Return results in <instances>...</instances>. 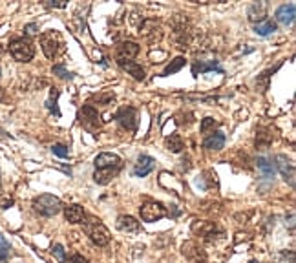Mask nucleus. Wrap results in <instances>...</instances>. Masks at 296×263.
I'll return each instance as SVG.
<instances>
[{"instance_id": "f257e3e1", "label": "nucleus", "mask_w": 296, "mask_h": 263, "mask_svg": "<svg viewBox=\"0 0 296 263\" xmlns=\"http://www.w3.org/2000/svg\"><path fill=\"white\" fill-rule=\"evenodd\" d=\"M33 208L40 216H46V218H51L55 214L60 212L62 208V203L57 196H51V194H42V196L35 197L33 199Z\"/></svg>"}, {"instance_id": "f03ea898", "label": "nucleus", "mask_w": 296, "mask_h": 263, "mask_svg": "<svg viewBox=\"0 0 296 263\" xmlns=\"http://www.w3.org/2000/svg\"><path fill=\"white\" fill-rule=\"evenodd\" d=\"M84 228H86L88 238L95 243L97 247H105V245L110 243V238H112L110 232H108V228H106L99 219H90V221H86Z\"/></svg>"}, {"instance_id": "7ed1b4c3", "label": "nucleus", "mask_w": 296, "mask_h": 263, "mask_svg": "<svg viewBox=\"0 0 296 263\" xmlns=\"http://www.w3.org/2000/svg\"><path fill=\"white\" fill-rule=\"evenodd\" d=\"M10 53L19 62H30L35 55V48L28 39H15L10 44Z\"/></svg>"}, {"instance_id": "20e7f679", "label": "nucleus", "mask_w": 296, "mask_h": 263, "mask_svg": "<svg viewBox=\"0 0 296 263\" xmlns=\"http://www.w3.org/2000/svg\"><path fill=\"white\" fill-rule=\"evenodd\" d=\"M79 119H80V122H82V126H84L86 130H90V132H95L103 126V121H101L99 111L91 106V104H86V106L80 108Z\"/></svg>"}, {"instance_id": "39448f33", "label": "nucleus", "mask_w": 296, "mask_h": 263, "mask_svg": "<svg viewBox=\"0 0 296 263\" xmlns=\"http://www.w3.org/2000/svg\"><path fill=\"white\" fill-rule=\"evenodd\" d=\"M166 208L157 201H146L143 207H141V219L146 223H154L159 221L166 216Z\"/></svg>"}, {"instance_id": "423d86ee", "label": "nucleus", "mask_w": 296, "mask_h": 263, "mask_svg": "<svg viewBox=\"0 0 296 263\" xmlns=\"http://www.w3.org/2000/svg\"><path fill=\"white\" fill-rule=\"evenodd\" d=\"M192 232L198 234V236H203L205 239H209V241H214V238H221L223 236V232H221L220 228H218V225L214 221H194L192 223Z\"/></svg>"}, {"instance_id": "0eeeda50", "label": "nucleus", "mask_w": 296, "mask_h": 263, "mask_svg": "<svg viewBox=\"0 0 296 263\" xmlns=\"http://www.w3.org/2000/svg\"><path fill=\"white\" fill-rule=\"evenodd\" d=\"M40 46H42V51L48 59H53L59 51L60 46V37L57 31H48V33H42L40 35Z\"/></svg>"}, {"instance_id": "6e6552de", "label": "nucleus", "mask_w": 296, "mask_h": 263, "mask_svg": "<svg viewBox=\"0 0 296 263\" xmlns=\"http://www.w3.org/2000/svg\"><path fill=\"white\" fill-rule=\"evenodd\" d=\"M116 119L125 130L136 132V128H137V110L136 108H132V106L121 108V110L117 111Z\"/></svg>"}, {"instance_id": "1a4fd4ad", "label": "nucleus", "mask_w": 296, "mask_h": 263, "mask_svg": "<svg viewBox=\"0 0 296 263\" xmlns=\"http://www.w3.org/2000/svg\"><path fill=\"white\" fill-rule=\"evenodd\" d=\"M181 252L185 258H188L192 263H205L207 261V254L205 250L198 245L196 241H185L181 247Z\"/></svg>"}, {"instance_id": "9d476101", "label": "nucleus", "mask_w": 296, "mask_h": 263, "mask_svg": "<svg viewBox=\"0 0 296 263\" xmlns=\"http://www.w3.org/2000/svg\"><path fill=\"white\" fill-rule=\"evenodd\" d=\"M139 53V46L136 44V42H130V41H126V42H121L119 46H117V51H116V59L117 62H130L134 57Z\"/></svg>"}, {"instance_id": "9b49d317", "label": "nucleus", "mask_w": 296, "mask_h": 263, "mask_svg": "<svg viewBox=\"0 0 296 263\" xmlns=\"http://www.w3.org/2000/svg\"><path fill=\"white\" fill-rule=\"evenodd\" d=\"M274 167H278V170L281 172L283 179H285L291 187H294V165H292L291 159L280 154V156H276V165H274Z\"/></svg>"}, {"instance_id": "f8f14e48", "label": "nucleus", "mask_w": 296, "mask_h": 263, "mask_svg": "<svg viewBox=\"0 0 296 263\" xmlns=\"http://www.w3.org/2000/svg\"><path fill=\"white\" fill-rule=\"evenodd\" d=\"M274 17H276V21L280 22V24L283 26H291L292 22H294V17H296V6L292 4H283L280 6L276 10V13H274Z\"/></svg>"}, {"instance_id": "ddd939ff", "label": "nucleus", "mask_w": 296, "mask_h": 263, "mask_svg": "<svg viewBox=\"0 0 296 263\" xmlns=\"http://www.w3.org/2000/svg\"><path fill=\"white\" fill-rule=\"evenodd\" d=\"M156 168V161L150 156H139L137 165L134 167V176L136 177H146L148 174Z\"/></svg>"}, {"instance_id": "4468645a", "label": "nucleus", "mask_w": 296, "mask_h": 263, "mask_svg": "<svg viewBox=\"0 0 296 263\" xmlns=\"http://www.w3.org/2000/svg\"><path fill=\"white\" fill-rule=\"evenodd\" d=\"M64 218L66 221L73 223V225H77V223H86V212L84 208L80 207V205H68V207L64 208Z\"/></svg>"}, {"instance_id": "2eb2a0df", "label": "nucleus", "mask_w": 296, "mask_h": 263, "mask_svg": "<svg viewBox=\"0 0 296 263\" xmlns=\"http://www.w3.org/2000/svg\"><path fill=\"white\" fill-rule=\"evenodd\" d=\"M203 147H205L207 150H212V152H220V150L225 148V136H223L221 132H214V134H211V136L203 141Z\"/></svg>"}, {"instance_id": "dca6fc26", "label": "nucleus", "mask_w": 296, "mask_h": 263, "mask_svg": "<svg viewBox=\"0 0 296 263\" xmlns=\"http://www.w3.org/2000/svg\"><path fill=\"white\" fill-rule=\"evenodd\" d=\"M95 167L97 168H114V167H121V157L116 154L110 152H103L95 157Z\"/></svg>"}, {"instance_id": "f3484780", "label": "nucleus", "mask_w": 296, "mask_h": 263, "mask_svg": "<svg viewBox=\"0 0 296 263\" xmlns=\"http://www.w3.org/2000/svg\"><path fill=\"white\" fill-rule=\"evenodd\" d=\"M121 167H114V168H97L95 174H93V179L99 185H108V183L114 179V177L119 174Z\"/></svg>"}, {"instance_id": "a211bd4d", "label": "nucleus", "mask_w": 296, "mask_h": 263, "mask_svg": "<svg viewBox=\"0 0 296 263\" xmlns=\"http://www.w3.org/2000/svg\"><path fill=\"white\" fill-rule=\"evenodd\" d=\"M256 167H258V170L263 174L265 179H272V177L276 176V167H274L272 159H269V157H258Z\"/></svg>"}, {"instance_id": "6ab92c4d", "label": "nucleus", "mask_w": 296, "mask_h": 263, "mask_svg": "<svg viewBox=\"0 0 296 263\" xmlns=\"http://www.w3.org/2000/svg\"><path fill=\"white\" fill-rule=\"evenodd\" d=\"M117 228L121 232H137L139 230V221L132 216H119L117 218Z\"/></svg>"}, {"instance_id": "aec40b11", "label": "nucleus", "mask_w": 296, "mask_h": 263, "mask_svg": "<svg viewBox=\"0 0 296 263\" xmlns=\"http://www.w3.org/2000/svg\"><path fill=\"white\" fill-rule=\"evenodd\" d=\"M265 15H267V4L265 2H256V4H252L249 8V21L251 22H261L265 21Z\"/></svg>"}, {"instance_id": "412c9836", "label": "nucleus", "mask_w": 296, "mask_h": 263, "mask_svg": "<svg viewBox=\"0 0 296 263\" xmlns=\"http://www.w3.org/2000/svg\"><path fill=\"white\" fill-rule=\"evenodd\" d=\"M207 71H218V73H223V68L218 66V61H212V62H196V64L192 66V73L198 75V73H207Z\"/></svg>"}, {"instance_id": "4be33fe9", "label": "nucleus", "mask_w": 296, "mask_h": 263, "mask_svg": "<svg viewBox=\"0 0 296 263\" xmlns=\"http://www.w3.org/2000/svg\"><path fill=\"white\" fill-rule=\"evenodd\" d=\"M119 66L125 71H128V73H130V75L134 77L136 81H143V79H145V70H143V68H141L137 62H134V61H130V62H121Z\"/></svg>"}, {"instance_id": "5701e85b", "label": "nucleus", "mask_w": 296, "mask_h": 263, "mask_svg": "<svg viewBox=\"0 0 296 263\" xmlns=\"http://www.w3.org/2000/svg\"><path fill=\"white\" fill-rule=\"evenodd\" d=\"M254 31H256L258 35L267 37V35H271V33L276 31V24H274L272 21H269V19H265V21L258 22V24L254 26Z\"/></svg>"}, {"instance_id": "b1692460", "label": "nucleus", "mask_w": 296, "mask_h": 263, "mask_svg": "<svg viewBox=\"0 0 296 263\" xmlns=\"http://www.w3.org/2000/svg\"><path fill=\"white\" fill-rule=\"evenodd\" d=\"M278 68H280V64H278L276 68H272V70H267V71H263L261 75H258V79H256V88L261 91V93H265V91L269 90V79H271V75L278 70Z\"/></svg>"}, {"instance_id": "393cba45", "label": "nucleus", "mask_w": 296, "mask_h": 263, "mask_svg": "<svg viewBox=\"0 0 296 263\" xmlns=\"http://www.w3.org/2000/svg\"><path fill=\"white\" fill-rule=\"evenodd\" d=\"M166 148H168L172 154H179L181 150H183V139H181L177 134H172L170 137H166Z\"/></svg>"}, {"instance_id": "a878e982", "label": "nucleus", "mask_w": 296, "mask_h": 263, "mask_svg": "<svg viewBox=\"0 0 296 263\" xmlns=\"http://www.w3.org/2000/svg\"><path fill=\"white\" fill-rule=\"evenodd\" d=\"M274 136L271 130H260L256 136V148H267L272 143Z\"/></svg>"}, {"instance_id": "bb28decb", "label": "nucleus", "mask_w": 296, "mask_h": 263, "mask_svg": "<svg viewBox=\"0 0 296 263\" xmlns=\"http://www.w3.org/2000/svg\"><path fill=\"white\" fill-rule=\"evenodd\" d=\"M185 57H176L174 61L170 62V64L166 66L165 68V71H163V77H168V75H174V73H177V71L185 66Z\"/></svg>"}, {"instance_id": "cd10ccee", "label": "nucleus", "mask_w": 296, "mask_h": 263, "mask_svg": "<svg viewBox=\"0 0 296 263\" xmlns=\"http://www.w3.org/2000/svg\"><path fill=\"white\" fill-rule=\"evenodd\" d=\"M57 97H59V90H51V95H50V99H48V102H46V106H48V110L53 113V115H57L59 117L60 115V110H59V106H57Z\"/></svg>"}, {"instance_id": "c85d7f7f", "label": "nucleus", "mask_w": 296, "mask_h": 263, "mask_svg": "<svg viewBox=\"0 0 296 263\" xmlns=\"http://www.w3.org/2000/svg\"><path fill=\"white\" fill-rule=\"evenodd\" d=\"M214 128H218V121H214L212 117H205L201 121V134H209V132L214 134Z\"/></svg>"}, {"instance_id": "c756f323", "label": "nucleus", "mask_w": 296, "mask_h": 263, "mask_svg": "<svg viewBox=\"0 0 296 263\" xmlns=\"http://www.w3.org/2000/svg\"><path fill=\"white\" fill-rule=\"evenodd\" d=\"M53 254H55V258L59 259V263H66L68 259H66V250H64V247L62 245H53Z\"/></svg>"}, {"instance_id": "7c9ffc66", "label": "nucleus", "mask_w": 296, "mask_h": 263, "mask_svg": "<svg viewBox=\"0 0 296 263\" xmlns=\"http://www.w3.org/2000/svg\"><path fill=\"white\" fill-rule=\"evenodd\" d=\"M51 152L55 154L57 157H68L70 156V150H68L66 147H62V145H53V147H51Z\"/></svg>"}, {"instance_id": "2f4dec72", "label": "nucleus", "mask_w": 296, "mask_h": 263, "mask_svg": "<svg viewBox=\"0 0 296 263\" xmlns=\"http://www.w3.org/2000/svg\"><path fill=\"white\" fill-rule=\"evenodd\" d=\"M53 73H55V75H59L60 79H71V75L64 70V66H62V64L53 66Z\"/></svg>"}, {"instance_id": "473e14b6", "label": "nucleus", "mask_w": 296, "mask_h": 263, "mask_svg": "<svg viewBox=\"0 0 296 263\" xmlns=\"http://www.w3.org/2000/svg\"><path fill=\"white\" fill-rule=\"evenodd\" d=\"M66 263H88V259L82 258L80 254H73V256H71V258L68 259V261H66Z\"/></svg>"}, {"instance_id": "72a5a7b5", "label": "nucleus", "mask_w": 296, "mask_h": 263, "mask_svg": "<svg viewBox=\"0 0 296 263\" xmlns=\"http://www.w3.org/2000/svg\"><path fill=\"white\" fill-rule=\"evenodd\" d=\"M46 4L48 6H51V8H66V2L64 0H55V2H46Z\"/></svg>"}, {"instance_id": "f704fd0d", "label": "nucleus", "mask_w": 296, "mask_h": 263, "mask_svg": "<svg viewBox=\"0 0 296 263\" xmlns=\"http://www.w3.org/2000/svg\"><path fill=\"white\" fill-rule=\"evenodd\" d=\"M26 33H28V35H35V33H37V26L35 24L26 26Z\"/></svg>"}, {"instance_id": "c9c22d12", "label": "nucleus", "mask_w": 296, "mask_h": 263, "mask_svg": "<svg viewBox=\"0 0 296 263\" xmlns=\"http://www.w3.org/2000/svg\"><path fill=\"white\" fill-rule=\"evenodd\" d=\"M8 254H10V248H2L0 247V261H4L8 258Z\"/></svg>"}, {"instance_id": "e433bc0d", "label": "nucleus", "mask_w": 296, "mask_h": 263, "mask_svg": "<svg viewBox=\"0 0 296 263\" xmlns=\"http://www.w3.org/2000/svg\"><path fill=\"white\" fill-rule=\"evenodd\" d=\"M0 247H2V248H10V243L6 241V239L2 238V236H0Z\"/></svg>"}, {"instance_id": "4c0bfd02", "label": "nucleus", "mask_w": 296, "mask_h": 263, "mask_svg": "<svg viewBox=\"0 0 296 263\" xmlns=\"http://www.w3.org/2000/svg\"><path fill=\"white\" fill-rule=\"evenodd\" d=\"M2 97H4V93H2V90H0V101H2Z\"/></svg>"}, {"instance_id": "58836bf2", "label": "nucleus", "mask_w": 296, "mask_h": 263, "mask_svg": "<svg viewBox=\"0 0 296 263\" xmlns=\"http://www.w3.org/2000/svg\"><path fill=\"white\" fill-rule=\"evenodd\" d=\"M251 263H258V261H251Z\"/></svg>"}, {"instance_id": "ea45409f", "label": "nucleus", "mask_w": 296, "mask_h": 263, "mask_svg": "<svg viewBox=\"0 0 296 263\" xmlns=\"http://www.w3.org/2000/svg\"><path fill=\"white\" fill-rule=\"evenodd\" d=\"M0 263H6V261H0Z\"/></svg>"}]
</instances>
